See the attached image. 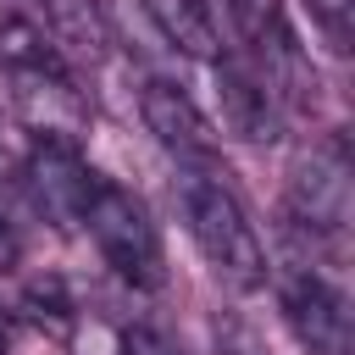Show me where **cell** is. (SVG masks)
Segmentation results:
<instances>
[{"label": "cell", "mask_w": 355, "mask_h": 355, "mask_svg": "<svg viewBox=\"0 0 355 355\" xmlns=\"http://www.w3.org/2000/svg\"><path fill=\"white\" fill-rule=\"evenodd\" d=\"M178 205H183L189 233H194V244H200V255L211 261L216 277H227V283L244 288V294L266 283V250H261L244 205H239L216 178H183Z\"/></svg>", "instance_id": "obj_1"}, {"label": "cell", "mask_w": 355, "mask_h": 355, "mask_svg": "<svg viewBox=\"0 0 355 355\" xmlns=\"http://www.w3.org/2000/svg\"><path fill=\"white\" fill-rule=\"evenodd\" d=\"M83 227L100 244L105 266L133 283V288H161L166 283V255H161V233L144 211V200H133L122 183H94L89 205H83Z\"/></svg>", "instance_id": "obj_2"}, {"label": "cell", "mask_w": 355, "mask_h": 355, "mask_svg": "<svg viewBox=\"0 0 355 355\" xmlns=\"http://www.w3.org/2000/svg\"><path fill=\"white\" fill-rule=\"evenodd\" d=\"M288 216L311 233H344L349 222V150L344 139H327L316 144L311 155H300L288 166Z\"/></svg>", "instance_id": "obj_3"}, {"label": "cell", "mask_w": 355, "mask_h": 355, "mask_svg": "<svg viewBox=\"0 0 355 355\" xmlns=\"http://www.w3.org/2000/svg\"><path fill=\"white\" fill-rule=\"evenodd\" d=\"M22 178H28V189H33V205H39L50 222H61V227L83 222V205H89V194H94V183H100V178L83 166L78 144H61V139H39L33 155H28V166H22Z\"/></svg>", "instance_id": "obj_4"}, {"label": "cell", "mask_w": 355, "mask_h": 355, "mask_svg": "<svg viewBox=\"0 0 355 355\" xmlns=\"http://www.w3.org/2000/svg\"><path fill=\"white\" fill-rule=\"evenodd\" d=\"M283 316L311 355H344L349 349V300L322 272H294L283 283Z\"/></svg>", "instance_id": "obj_5"}, {"label": "cell", "mask_w": 355, "mask_h": 355, "mask_svg": "<svg viewBox=\"0 0 355 355\" xmlns=\"http://www.w3.org/2000/svg\"><path fill=\"white\" fill-rule=\"evenodd\" d=\"M139 116H144V128L161 139V150H172L178 161H200V166L216 161V133H211L205 111H200L178 83L150 78V83L139 89Z\"/></svg>", "instance_id": "obj_6"}, {"label": "cell", "mask_w": 355, "mask_h": 355, "mask_svg": "<svg viewBox=\"0 0 355 355\" xmlns=\"http://www.w3.org/2000/svg\"><path fill=\"white\" fill-rule=\"evenodd\" d=\"M17 111L28 116V128H39V139H61V144H72L89 128V105L67 78V67L17 72Z\"/></svg>", "instance_id": "obj_7"}, {"label": "cell", "mask_w": 355, "mask_h": 355, "mask_svg": "<svg viewBox=\"0 0 355 355\" xmlns=\"http://www.w3.org/2000/svg\"><path fill=\"white\" fill-rule=\"evenodd\" d=\"M216 111H222V128L244 144H272L283 133V116H277V100L266 83H255L250 72L239 67H216Z\"/></svg>", "instance_id": "obj_8"}, {"label": "cell", "mask_w": 355, "mask_h": 355, "mask_svg": "<svg viewBox=\"0 0 355 355\" xmlns=\"http://www.w3.org/2000/svg\"><path fill=\"white\" fill-rule=\"evenodd\" d=\"M139 11L155 22V33H161L178 55L216 61V28H211V17H205L200 0H139Z\"/></svg>", "instance_id": "obj_9"}, {"label": "cell", "mask_w": 355, "mask_h": 355, "mask_svg": "<svg viewBox=\"0 0 355 355\" xmlns=\"http://www.w3.org/2000/svg\"><path fill=\"white\" fill-rule=\"evenodd\" d=\"M50 33L78 55V61H100L111 50V22L100 11V0H39Z\"/></svg>", "instance_id": "obj_10"}, {"label": "cell", "mask_w": 355, "mask_h": 355, "mask_svg": "<svg viewBox=\"0 0 355 355\" xmlns=\"http://www.w3.org/2000/svg\"><path fill=\"white\" fill-rule=\"evenodd\" d=\"M0 67L11 78L17 72H50V67H61V55L44 44V33L28 17H0Z\"/></svg>", "instance_id": "obj_11"}, {"label": "cell", "mask_w": 355, "mask_h": 355, "mask_svg": "<svg viewBox=\"0 0 355 355\" xmlns=\"http://www.w3.org/2000/svg\"><path fill=\"white\" fill-rule=\"evenodd\" d=\"M227 11H233V22H239V33L255 39V44L283 22V0H227Z\"/></svg>", "instance_id": "obj_12"}, {"label": "cell", "mask_w": 355, "mask_h": 355, "mask_svg": "<svg viewBox=\"0 0 355 355\" xmlns=\"http://www.w3.org/2000/svg\"><path fill=\"white\" fill-rule=\"evenodd\" d=\"M311 17L333 33V39H349V0H305Z\"/></svg>", "instance_id": "obj_13"}, {"label": "cell", "mask_w": 355, "mask_h": 355, "mask_svg": "<svg viewBox=\"0 0 355 355\" xmlns=\"http://www.w3.org/2000/svg\"><path fill=\"white\" fill-rule=\"evenodd\" d=\"M122 355H183V349H172V344H166L161 333H144V327H139V333H128Z\"/></svg>", "instance_id": "obj_14"}, {"label": "cell", "mask_w": 355, "mask_h": 355, "mask_svg": "<svg viewBox=\"0 0 355 355\" xmlns=\"http://www.w3.org/2000/svg\"><path fill=\"white\" fill-rule=\"evenodd\" d=\"M17 261H22V239H17V227L0 216V272H11Z\"/></svg>", "instance_id": "obj_15"}, {"label": "cell", "mask_w": 355, "mask_h": 355, "mask_svg": "<svg viewBox=\"0 0 355 355\" xmlns=\"http://www.w3.org/2000/svg\"><path fill=\"white\" fill-rule=\"evenodd\" d=\"M0 355H11V344H6V322H0Z\"/></svg>", "instance_id": "obj_16"}]
</instances>
